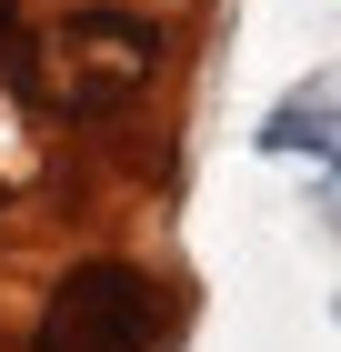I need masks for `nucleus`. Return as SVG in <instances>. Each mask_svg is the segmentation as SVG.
Listing matches in <instances>:
<instances>
[{"label": "nucleus", "instance_id": "1", "mask_svg": "<svg viewBox=\"0 0 341 352\" xmlns=\"http://www.w3.org/2000/svg\"><path fill=\"white\" fill-rule=\"evenodd\" d=\"M171 312H161V282L131 262H71L40 302V332L30 352H161Z\"/></svg>", "mask_w": 341, "mask_h": 352}, {"label": "nucleus", "instance_id": "2", "mask_svg": "<svg viewBox=\"0 0 341 352\" xmlns=\"http://www.w3.org/2000/svg\"><path fill=\"white\" fill-rule=\"evenodd\" d=\"M60 41H71V60H91V71H101V81H91V101H101V91H131L141 71L161 60V30H151V21H121V10H80Z\"/></svg>", "mask_w": 341, "mask_h": 352}, {"label": "nucleus", "instance_id": "3", "mask_svg": "<svg viewBox=\"0 0 341 352\" xmlns=\"http://www.w3.org/2000/svg\"><path fill=\"white\" fill-rule=\"evenodd\" d=\"M0 41H10V0H0Z\"/></svg>", "mask_w": 341, "mask_h": 352}]
</instances>
